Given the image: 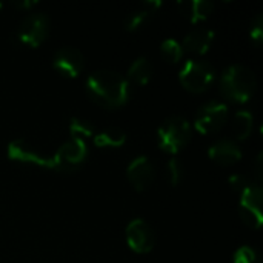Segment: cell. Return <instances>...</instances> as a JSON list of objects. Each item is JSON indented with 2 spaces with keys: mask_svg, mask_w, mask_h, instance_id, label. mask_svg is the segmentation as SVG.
Instances as JSON below:
<instances>
[{
  "mask_svg": "<svg viewBox=\"0 0 263 263\" xmlns=\"http://www.w3.org/2000/svg\"><path fill=\"white\" fill-rule=\"evenodd\" d=\"M86 89L91 99L105 108H117L126 103L129 97L128 80L109 69L92 72L86 80Z\"/></svg>",
  "mask_w": 263,
  "mask_h": 263,
  "instance_id": "obj_1",
  "label": "cell"
},
{
  "mask_svg": "<svg viewBox=\"0 0 263 263\" xmlns=\"http://www.w3.org/2000/svg\"><path fill=\"white\" fill-rule=\"evenodd\" d=\"M256 86H257V80L254 72L243 65L228 66L220 79L222 94L236 103L248 102L253 97Z\"/></svg>",
  "mask_w": 263,
  "mask_h": 263,
  "instance_id": "obj_2",
  "label": "cell"
},
{
  "mask_svg": "<svg viewBox=\"0 0 263 263\" xmlns=\"http://www.w3.org/2000/svg\"><path fill=\"white\" fill-rule=\"evenodd\" d=\"M191 139V128L186 119L180 116L168 117L157 129V140L162 151L176 154L188 145Z\"/></svg>",
  "mask_w": 263,
  "mask_h": 263,
  "instance_id": "obj_3",
  "label": "cell"
},
{
  "mask_svg": "<svg viewBox=\"0 0 263 263\" xmlns=\"http://www.w3.org/2000/svg\"><path fill=\"white\" fill-rule=\"evenodd\" d=\"M214 68L203 60H188L179 74L180 83L191 92L206 91L214 80Z\"/></svg>",
  "mask_w": 263,
  "mask_h": 263,
  "instance_id": "obj_4",
  "label": "cell"
},
{
  "mask_svg": "<svg viewBox=\"0 0 263 263\" xmlns=\"http://www.w3.org/2000/svg\"><path fill=\"white\" fill-rule=\"evenodd\" d=\"M262 202L263 193L259 185H248V188L240 194V203H239L240 217L248 227L254 230H259L263 223Z\"/></svg>",
  "mask_w": 263,
  "mask_h": 263,
  "instance_id": "obj_5",
  "label": "cell"
},
{
  "mask_svg": "<svg viewBox=\"0 0 263 263\" xmlns=\"http://www.w3.org/2000/svg\"><path fill=\"white\" fill-rule=\"evenodd\" d=\"M228 119V106L222 102H211L199 109L194 119V126L202 134L219 131Z\"/></svg>",
  "mask_w": 263,
  "mask_h": 263,
  "instance_id": "obj_6",
  "label": "cell"
},
{
  "mask_svg": "<svg viewBox=\"0 0 263 263\" xmlns=\"http://www.w3.org/2000/svg\"><path fill=\"white\" fill-rule=\"evenodd\" d=\"M88 156V148L85 140L82 139H71L63 143L54 154L55 170L57 171H72L80 166Z\"/></svg>",
  "mask_w": 263,
  "mask_h": 263,
  "instance_id": "obj_7",
  "label": "cell"
},
{
  "mask_svg": "<svg viewBox=\"0 0 263 263\" xmlns=\"http://www.w3.org/2000/svg\"><path fill=\"white\" fill-rule=\"evenodd\" d=\"M49 22L45 14H29L26 15L17 31V37L23 45L28 46H39L48 35Z\"/></svg>",
  "mask_w": 263,
  "mask_h": 263,
  "instance_id": "obj_8",
  "label": "cell"
},
{
  "mask_svg": "<svg viewBox=\"0 0 263 263\" xmlns=\"http://www.w3.org/2000/svg\"><path fill=\"white\" fill-rule=\"evenodd\" d=\"M126 242L134 253H149L154 247V231L143 219H134L126 227Z\"/></svg>",
  "mask_w": 263,
  "mask_h": 263,
  "instance_id": "obj_9",
  "label": "cell"
},
{
  "mask_svg": "<svg viewBox=\"0 0 263 263\" xmlns=\"http://www.w3.org/2000/svg\"><path fill=\"white\" fill-rule=\"evenodd\" d=\"M6 156L11 160H17V162H25V163H35L39 166L43 168H49V170H55V160L54 156H42L40 153H37L32 146H29L25 140L17 139L12 140L8 148H6Z\"/></svg>",
  "mask_w": 263,
  "mask_h": 263,
  "instance_id": "obj_10",
  "label": "cell"
},
{
  "mask_svg": "<svg viewBox=\"0 0 263 263\" xmlns=\"http://www.w3.org/2000/svg\"><path fill=\"white\" fill-rule=\"evenodd\" d=\"M52 66L60 76L74 79L80 74V71L83 68V55L77 48L65 46V48L59 49L57 54L54 55Z\"/></svg>",
  "mask_w": 263,
  "mask_h": 263,
  "instance_id": "obj_11",
  "label": "cell"
},
{
  "mask_svg": "<svg viewBox=\"0 0 263 263\" xmlns=\"http://www.w3.org/2000/svg\"><path fill=\"white\" fill-rule=\"evenodd\" d=\"M126 176H128V180L131 182V185L137 191H143L154 180V166L148 157L139 156L134 160H131V163L128 165Z\"/></svg>",
  "mask_w": 263,
  "mask_h": 263,
  "instance_id": "obj_12",
  "label": "cell"
},
{
  "mask_svg": "<svg viewBox=\"0 0 263 263\" xmlns=\"http://www.w3.org/2000/svg\"><path fill=\"white\" fill-rule=\"evenodd\" d=\"M208 156L213 162L228 166L237 163L242 159V151L233 140H219L210 146Z\"/></svg>",
  "mask_w": 263,
  "mask_h": 263,
  "instance_id": "obj_13",
  "label": "cell"
},
{
  "mask_svg": "<svg viewBox=\"0 0 263 263\" xmlns=\"http://www.w3.org/2000/svg\"><path fill=\"white\" fill-rule=\"evenodd\" d=\"M214 31L208 29V28H197L194 31H191L190 34H186V37L183 39V45L182 48L196 52V54H205L213 40H214Z\"/></svg>",
  "mask_w": 263,
  "mask_h": 263,
  "instance_id": "obj_14",
  "label": "cell"
},
{
  "mask_svg": "<svg viewBox=\"0 0 263 263\" xmlns=\"http://www.w3.org/2000/svg\"><path fill=\"white\" fill-rule=\"evenodd\" d=\"M180 12L190 18L191 23H197L205 20L214 9L213 2L210 0H183L179 2Z\"/></svg>",
  "mask_w": 263,
  "mask_h": 263,
  "instance_id": "obj_15",
  "label": "cell"
},
{
  "mask_svg": "<svg viewBox=\"0 0 263 263\" xmlns=\"http://www.w3.org/2000/svg\"><path fill=\"white\" fill-rule=\"evenodd\" d=\"M162 6V2L160 0H148V2H143L142 3V8L129 12L125 20H123V25H125V29L128 31H134L136 28H139L148 17L149 14H153L157 8Z\"/></svg>",
  "mask_w": 263,
  "mask_h": 263,
  "instance_id": "obj_16",
  "label": "cell"
},
{
  "mask_svg": "<svg viewBox=\"0 0 263 263\" xmlns=\"http://www.w3.org/2000/svg\"><path fill=\"white\" fill-rule=\"evenodd\" d=\"M151 76H153V66L149 63V60L146 57H139L136 59L129 69H128V77L129 80H133L134 83L143 86L146 85L149 80H151Z\"/></svg>",
  "mask_w": 263,
  "mask_h": 263,
  "instance_id": "obj_17",
  "label": "cell"
},
{
  "mask_svg": "<svg viewBox=\"0 0 263 263\" xmlns=\"http://www.w3.org/2000/svg\"><path fill=\"white\" fill-rule=\"evenodd\" d=\"M125 142H126V134L120 128H108L94 136V143L99 148H105V146L119 148L125 145Z\"/></svg>",
  "mask_w": 263,
  "mask_h": 263,
  "instance_id": "obj_18",
  "label": "cell"
},
{
  "mask_svg": "<svg viewBox=\"0 0 263 263\" xmlns=\"http://www.w3.org/2000/svg\"><path fill=\"white\" fill-rule=\"evenodd\" d=\"M234 133L237 139L245 140L253 131V114L247 109H240L234 116Z\"/></svg>",
  "mask_w": 263,
  "mask_h": 263,
  "instance_id": "obj_19",
  "label": "cell"
},
{
  "mask_svg": "<svg viewBox=\"0 0 263 263\" xmlns=\"http://www.w3.org/2000/svg\"><path fill=\"white\" fill-rule=\"evenodd\" d=\"M69 134H71V139L85 140L86 137L94 136V128L89 122H86L80 117H72L69 120Z\"/></svg>",
  "mask_w": 263,
  "mask_h": 263,
  "instance_id": "obj_20",
  "label": "cell"
},
{
  "mask_svg": "<svg viewBox=\"0 0 263 263\" xmlns=\"http://www.w3.org/2000/svg\"><path fill=\"white\" fill-rule=\"evenodd\" d=\"M160 51H162L163 57H165L168 62H171V63H177V62L182 59V54H183L182 45H180L177 40H174V39H166V40H163L162 45H160Z\"/></svg>",
  "mask_w": 263,
  "mask_h": 263,
  "instance_id": "obj_21",
  "label": "cell"
},
{
  "mask_svg": "<svg viewBox=\"0 0 263 263\" xmlns=\"http://www.w3.org/2000/svg\"><path fill=\"white\" fill-rule=\"evenodd\" d=\"M168 177H170V182L173 186H177L183 177V165L179 159H170L168 160Z\"/></svg>",
  "mask_w": 263,
  "mask_h": 263,
  "instance_id": "obj_22",
  "label": "cell"
},
{
  "mask_svg": "<svg viewBox=\"0 0 263 263\" xmlns=\"http://www.w3.org/2000/svg\"><path fill=\"white\" fill-rule=\"evenodd\" d=\"M234 263H259V256L251 247H240L233 257Z\"/></svg>",
  "mask_w": 263,
  "mask_h": 263,
  "instance_id": "obj_23",
  "label": "cell"
},
{
  "mask_svg": "<svg viewBox=\"0 0 263 263\" xmlns=\"http://www.w3.org/2000/svg\"><path fill=\"white\" fill-rule=\"evenodd\" d=\"M250 37L254 42L256 46H260L263 43V15L259 14L250 26Z\"/></svg>",
  "mask_w": 263,
  "mask_h": 263,
  "instance_id": "obj_24",
  "label": "cell"
},
{
  "mask_svg": "<svg viewBox=\"0 0 263 263\" xmlns=\"http://www.w3.org/2000/svg\"><path fill=\"white\" fill-rule=\"evenodd\" d=\"M228 183H230L231 190L236 191V193H239V194H242L248 188V182H247V179L242 174H233V176H230Z\"/></svg>",
  "mask_w": 263,
  "mask_h": 263,
  "instance_id": "obj_25",
  "label": "cell"
},
{
  "mask_svg": "<svg viewBox=\"0 0 263 263\" xmlns=\"http://www.w3.org/2000/svg\"><path fill=\"white\" fill-rule=\"evenodd\" d=\"M34 5H37V2H35V0H22V2H17V3H15V6H17V8H25V9L32 8Z\"/></svg>",
  "mask_w": 263,
  "mask_h": 263,
  "instance_id": "obj_26",
  "label": "cell"
},
{
  "mask_svg": "<svg viewBox=\"0 0 263 263\" xmlns=\"http://www.w3.org/2000/svg\"><path fill=\"white\" fill-rule=\"evenodd\" d=\"M257 177L259 180H262V153L257 156Z\"/></svg>",
  "mask_w": 263,
  "mask_h": 263,
  "instance_id": "obj_27",
  "label": "cell"
},
{
  "mask_svg": "<svg viewBox=\"0 0 263 263\" xmlns=\"http://www.w3.org/2000/svg\"><path fill=\"white\" fill-rule=\"evenodd\" d=\"M0 9H2V3H0Z\"/></svg>",
  "mask_w": 263,
  "mask_h": 263,
  "instance_id": "obj_28",
  "label": "cell"
}]
</instances>
